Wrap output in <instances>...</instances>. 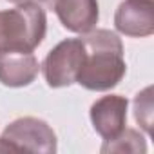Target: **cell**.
<instances>
[{
    "label": "cell",
    "instance_id": "cell-1",
    "mask_svg": "<svg viewBox=\"0 0 154 154\" xmlns=\"http://www.w3.org/2000/svg\"><path fill=\"white\" fill-rule=\"evenodd\" d=\"M85 60L76 76V84L87 91H111L127 72L122 38L111 29H91L82 36Z\"/></svg>",
    "mask_w": 154,
    "mask_h": 154
},
{
    "label": "cell",
    "instance_id": "cell-2",
    "mask_svg": "<svg viewBox=\"0 0 154 154\" xmlns=\"http://www.w3.org/2000/svg\"><path fill=\"white\" fill-rule=\"evenodd\" d=\"M47 17L38 4L0 11V49L35 51L45 38Z\"/></svg>",
    "mask_w": 154,
    "mask_h": 154
},
{
    "label": "cell",
    "instance_id": "cell-3",
    "mask_svg": "<svg viewBox=\"0 0 154 154\" xmlns=\"http://www.w3.org/2000/svg\"><path fill=\"white\" fill-rule=\"evenodd\" d=\"M56 134L51 125L35 116L13 120L0 134V152H56Z\"/></svg>",
    "mask_w": 154,
    "mask_h": 154
},
{
    "label": "cell",
    "instance_id": "cell-4",
    "mask_svg": "<svg viewBox=\"0 0 154 154\" xmlns=\"http://www.w3.org/2000/svg\"><path fill=\"white\" fill-rule=\"evenodd\" d=\"M85 60V45L82 38H67L56 44L44 58L42 72L45 84L53 89L69 87L76 84L82 65Z\"/></svg>",
    "mask_w": 154,
    "mask_h": 154
},
{
    "label": "cell",
    "instance_id": "cell-5",
    "mask_svg": "<svg viewBox=\"0 0 154 154\" xmlns=\"http://www.w3.org/2000/svg\"><path fill=\"white\" fill-rule=\"evenodd\" d=\"M42 2L56 13L60 24L76 35L89 33L96 27L100 18L98 0H42Z\"/></svg>",
    "mask_w": 154,
    "mask_h": 154
},
{
    "label": "cell",
    "instance_id": "cell-6",
    "mask_svg": "<svg viewBox=\"0 0 154 154\" xmlns=\"http://www.w3.org/2000/svg\"><path fill=\"white\" fill-rule=\"evenodd\" d=\"M129 100L120 94H107L91 105L89 116L94 131L103 141L116 138L127 125Z\"/></svg>",
    "mask_w": 154,
    "mask_h": 154
},
{
    "label": "cell",
    "instance_id": "cell-7",
    "mask_svg": "<svg viewBox=\"0 0 154 154\" xmlns=\"http://www.w3.org/2000/svg\"><path fill=\"white\" fill-rule=\"evenodd\" d=\"M40 72V63L31 51L0 49V84L6 87H27Z\"/></svg>",
    "mask_w": 154,
    "mask_h": 154
},
{
    "label": "cell",
    "instance_id": "cell-8",
    "mask_svg": "<svg viewBox=\"0 0 154 154\" xmlns=\"http://www.w3.org/2000/svg\"><path fill=\"white\" fill-rule=\"evenodd\" d=\"M114 27L132 38H145L154 33L152 0H123L114 13Z\"/></svg>",
    "mask_w": 154,
    "mask_h": 154
},
{
    "label": "cell",
    "instance_id": "cell-9",
    "mask_svg": "<svg viewBox=\"0 0 154 154\" xmlns=\"http://www.w3.org/2000/svg\"><path fill=\"white\" fill-rule=\"evenodd\" d=\"M100 150L103 154H112V152H120V154H123V152L143 154V152H147V141H145V136L140 131L125 127L116 138L103 141Z\"/></svg>",
    "mask_w": 154,
    "mask_h": 154
},
{
    "label": "cell",
    "instance_id": "cell-10",
    "mask_svg": "<svg viewBox=\"0 0 154 154\" xmlns=\"http://www.w3.org/2000/svg\"><path fill=\"white\" fill-rule=\"evenodd\" d=\"M134 118L147 134L152 132V87L150 85L134 96Z\"/></svg>",
    "mask_w": 154,
    "mask_h": 154
},
{
    "label": "cell",
    "instance_id": "cell-11",
    "mask_svg": "<svg viewBox=\"0 0 154 154\" xmlns=\"http://www.w3.org/2000/svg\"><path fill=\"white\" fill-rule=\"evenodd\" d=\"M8 2H11L15 6H20V4H36L38 0H8Z\"/></svg>",
    "mask_w": 154,
    "mask_h": 154
}]
</instances>
